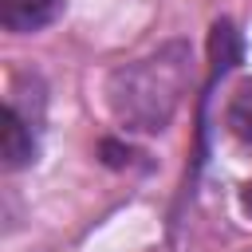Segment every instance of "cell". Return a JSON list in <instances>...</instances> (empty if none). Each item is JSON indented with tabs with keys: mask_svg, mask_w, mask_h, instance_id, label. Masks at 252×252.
<instances>
[{
	"mask_svg": "<svg viewBox=\"0 0 252 252\" xmlns=\"http://www.w3.org/2000/svg\"><path fill=\"white\" fill-rule=\"evenodd\" d=\"M32 154H35V122L24 118L16 102H8V110H4V165L20 169L32 161Z\"/></svg>",
	"mask_w": 252,
	"mask_h": 252,
	"instance_id": "3957f363",
	"label": "cell"
},
{
	"mask_svg": "<svg viewBox=\"0 0 252 252\" xmlns=\"http://www.w3.org/2000/svg\"><path fill=\"white\" fill-rule=\"evenodd\" d=\"M240 209L252 217V185H244V189H240Z\"/></svg>",
	"mask_w": 252,
	"mask_h": 252,
	"instance_id": "5b68a950",
	"label": "cell"
},
{
	"mask_svg": "<svg viewBox=\"0 0 252 252\" xmlns=\"http://www.w3.org/2000/svg\"><path fill=\"white\" fill-rule=\"evenodd\" d=\"M185 91H189V47L165 43V47L110 71L106 106L126 130L158 134L177 114Z\"/></svg>",
	"mask_w": 252,
	"mask_h": 252,
	"instance_id": "6da1fadb",
	"label": "cell"
},
{
	"mask_svg": "<svg viewBox=\"0 0 252 252\" xmlns=\"http://www.w3.org/2000/svg\"><path fill=\"white\" fill-rule=\"evenodd\" d=\"M63 12V0H0V24L16 35L43 32Z\"/></svg>",
	"mask_w": 252,
	"mask_h": 252,
	"instance_id": "7a4b0ae2",
	"label": "cell"
},
{
	"mask_svg": "<svg viewBox=\"0 0 252 252\" xmlns=\"http://www.w3.org/2000/svg\"><path fill=\"white\" fill-rule=\"evenodd\" d=\"M224 118H228V130H232L244 146H252V83H244V87L232 94Z\"/></svg>",
	"mask_w": 252,
	"mask_h": 252,
	"instance_id": "277c9868",
	"label": "cell"
}]
</instances>
